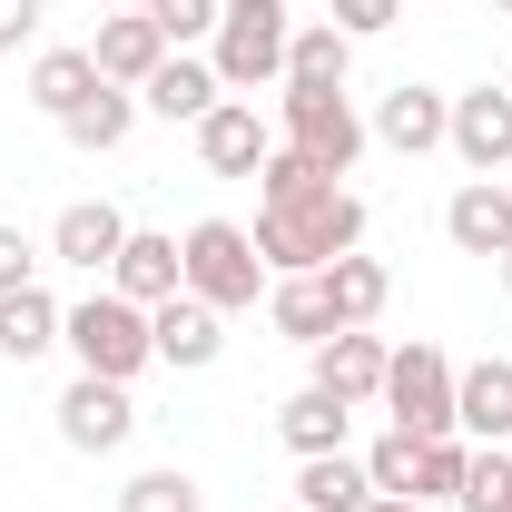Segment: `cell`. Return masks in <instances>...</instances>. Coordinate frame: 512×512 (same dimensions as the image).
Here are the masks:
<instances>
[{"label":"cell","instance_id":"obj_1","mask_svg":"<svg viewBox=\"0 0 512 512\" xmlns=\"http://www.w3.org/2000/svg\"><path fill=\"white\" fill-rule=\"evenodd\" d=\"M365 247V197L355 188H316L296 197V207H256V256H266V276H316L335 256Z\"/></svg>","mask_w":512,"mask_h":512},{"label":"cell","instance_id":"obj_2","mask_svg":"<svg viewBox=\"0 0 512 512\" xmlns=\"http://www.w3.org/2000/svg\"><path fill=\"white\" fill-rule=\"evenodd\" d=\"M286 40H296V10L286 0H217V40H207V69L227 99H256L286 79Z\"/></svg>","mask_w":512,"mask_h":512},{"label":"cell","instance_id":"obj_3","mask_svg":"<svg viewBox=\"0 0 512 512\" xmlns=\"http://www.w3.org/2000/svg\"><path fill=\"white\" fill-rule=\"evenodd\" d=\"M60 345L79 355V375H109V384H138L158 365V335H148V306H128L119 286H99V296H79L60 316Z\"/></svg>","mask_w":512,"mask_h":512},{"label":"cell","instance_id":"obj_4","mask_svg":"<svg viewBox=\"0 0 512 512\" xmlns=\"http://www.w3.org/2000/svg\"><path fill=\"white\" fill-rule=\"evenodd\" d=\"M178 256H188V296L217 306V316H247L256 296L276 286L266 256H256V227H237V217H197L188 237H178Z\"/></svg>","mask_w":512,"mask_h":512},{"label":"cell","instance_id":"obj_5","mask_svg":"<svg viewBox=\"0 0 512 512\" xmlns=\"http://www.w3.org/2000/svg\"><path fill=\"white\" fill-rule=\"evenodd\" d=\"M276 138H286V148H306L325 178L345 188L375 128H365V109H355L345 89H296V79H286V89H276Z\"/></svg>","mask_w":512,"mask_h":512},{"label":"cell","instance_id":"obj_6","mask_svg":"<svg viewBox=\"0 0 512 512\" xmlns=\"http://www.w3.org/2000/svg\"><path fill=\"white\" fill-rule=\"evenodd\" d=\"M384 414L404 424V434H453V355L444 345H394L384 355V394H375Z\"/></svg>","mask_w":512,"mask_h":512},{"label":"cell","instance_id":"obj_7","mask_svg":"<svg viewBox=\"0 0 512 512\" xmlns=\"http://www.w3.org/2000/svg\"><path fill=\"white\" fill-rule=\"evenodd\" d=\"M128 434H138V394L109 384V375H69V394H60V444L69 453H119Z\"/></svg>","mask_w":512,"mask_h":512},{"label":"cell","instance_id":"obj_8","mask_svg":"<svg viewBox=\"0 0 512 512\" xmlns=\"http://www.w3.org/2000/svg\"><path fill=\"white\" fill-rule=\"evenodd\" d=\"M444 148L473 168V178H503V168H512V89H503V79H483V89L453 99V138H444Z\"/></svg>","mask_w":512,"mask_h":512},{"label":"cell","instance_id":"obj_9","mask_svg":"<svg viewBox=\"0 0 512 512\" xmlns=\"http://www.w3.org/2000/svg\"><path fill=\"white\" fill-rule=\"evenodd\" d=\"M266 148H276V119H266L256 99H217V109L197 119V158H207V178H256Z\"/></svg>","mask_w":512,"mask_h":512},{"label":"cell","instance_id":"obj_10","mask_svg":"<svg viewBox=\"0 0 512 512\" xmlns=\"http://www.w3.org/2000/svg\"><path fill=\"white\" fill-rule=\"evenodd\" d=\"M365 128H375L394 158H434V148L453 138V99H444V89H424V79H404V89H384V99H375V119H365Z\"/></svg>","mask_w":512,"mask_h":512},{"label":"cell","instance_id":"obj_11","mask_svg":"<svg viewBox=\"0 0 512 512\" xmlns=\"http://www.w3.org/2000/svg\"><path fill=\"white\" fill-rule=\"evenodd\" d=\"M453 434L463 444H512V355L453 365Z\"/></svg>","mask_w":512,"mask_h":512},{"label":"cell","instance_id":"obj_12","mask_svg":"<svg viewBox=\"0 0 512 512\" xmlns=\"http://www.w3.org/2000/svg\"><path fill=\"white\" fill-rule=\"evenodd\" d=\"M148 335H158V365H178V375H207V365L227 355V316H217V306H197V296L148 306Z\"/></svg>","mask_w":512,"mask_h":512},{"label":"cell","instance_id":"obj_13","mask_svg":"<svg viewBox=\"0 0 512 512\" xmlns=\"http://www.w3.org/2000/svg\"><path fill=\"white\" fill-rule=\"evenodd\" d=\"M109 286H119L128 306H168V296H188V256H178V237L128 227V247H119V266H109Z\"/></svg>","mask_w":512,"mask_h":512},{"label":"cell","instance_id":"obj_14","mask_svg":"<svg viewBox=\"0 0 512 512\" xmlns=\"http://www.w3.org/2000/svg\"><path fill=\"white\" fill-rule=\"evenodd\" d=\"M89 60H99V79H109V89H148V79H158V60H168V30H158L148 10H119V20H99Z\"/></svg>","mask_w":512,"mask_h":512},{"label":"cell","instance_id":"obj_15","mask_svg":"<svg viewBox=\"0 0 512 512\" xmlns=\"http://www.w3.org/2000/svg\"><path fill=\"white\" fill-rule=\"evenodd\" d=\"M119 247H128V217L109 207V197H79V207H60V227H50V256L79 266V276H109Z\"/></svg>","mask_w":512,"mask_h":512},{"label":"cell","instance_id":"obj_16","mask_svg":"<svg viewBox=\"0 0 512 512\" xmlns=\"http://www.w3.org/2000/svg\"><path fill=\"white\" fill-rule=\"evenodd\" d=\"M444 237L463 256H503L512 247V178H463L444 207Z\"/></svg>","mask_w":512,"mask_h":512},{"label":"cell","instance_id":"obj_17","mask_svg":"<svg viewBox=\"0 0 512 512\" xmlns=\"http://www.w3.org/2000/svg\"><path fill=\"white\" fill-rule=\"evenodd\" d=\"M217 99H227V89H217V69L197 60V50H168V60H158V79L138 89V109H148V119H168V128H197Z\"/></svg>","mask_w":512,"mask_h":512},{"label":"cell","instance_id":"obj_18","mask_svg":"<svg viewBox=\"0 0 512 512\" xmlns=\"http://www.w3.org/2000/svg\"><path fill=\"white\" fill-rule=\"evenodd\" d=\"M384 355H394L384 335L335 325V335L316 345V384H325V394H345V404H375V394H384Z\"/></svg>","mask_w":512,"mask_h":512},{"label":"cell","instance_id":"obj_19","mask_svg":"<svg viewBox=\"0 0 512 512\" xmlns=\"http://www.w3.org/2000/svg\"><path fill=\"white\" fill-rule=\"evenodd\" d=\"M276 434H286V453H296V463H306V453H345L355 404H345V394H325V384H296V394L276 404Z\"/></svg>","mask_w":512,"mask_h":512},{"label":"cell","instance_id":"obj_20","mask_svg":"<svg viewBox=\"0 0 512 512\" xmlns=\"http://www.w3.org/2000/svg\"><path fill=\"white\" fill-rule=\"evenodd\" d=\"M365 503H375L365 453H306L296 463V512H365Z\"/></svg>","mask_w":512,"mask_h":512},{"label":"cell","instance_id":"obj_21","mask_svg":"<svg viewBox=\"0 0 512 512\" xmlns=\"http://www.w3.org/2000/svg\"><path fill=\"white\" fill-rule=\"evenodd\" d=\"M316 286H325V306H335V325H375L384 316V296H394V276H384V256H335V266H316Z\"/></svg>","mask_w":512,"mask_h":512},{"label":"cell","instance_id":"obj_22","mask_svg":"<svg viewBox=\"0 0 512 512\" xmlns=\"http://www.w3.org/2000/svg\"><path fill=\"white\" fill-rule=\"evenodd\" d=\"M60 296H50V286H20V296H0V355H10V365H40V355H50V345H60Z\"/></svg>","mask_w":512,"mask_h":512},{"label":"cell","instance_id":"obj_23","mask_svg":"<svg viewBox=\"0 0 512 512\" xmlns=\"http://www.w3.org/2000/svg\"><path fill=\"white\" fill-rule=\"evenodd\" d=\"M345 69H355V40L335 30V20H296V40H286V79L296 89H345ZM276 79V89H286Z\"/></svg>","mask_w":512,"mask_h":512},{"label":"cell","instance_id":"obj_24","mask_svg":"<svg viewBox=\"0 0 512 512\" xmlns=\"http://www.w3.org/2000/svg\"><path fill=\"white\" fill-rule=\"evenodd\" d=\"M266 325H276L286 345H306V355H316L325 335H335V306H325L316 276H276V286H266Z\"/></svg>","mask_w":512,"mask_h":512},{"label":"cell","instance_id":"obj_25","mask_svg":"<svg viewBox=\"0 0 512 512\" xmlns=\"http://www.w3.org/2000/svg\"><path fill=\"white\" fill-rule=\"evenodd\" d=\"M128 128H138V89H109V79H99V99H79L60 119V138L89 148V158H109V148H128Z\"/></svg>","mask_w":512,"mask_h":512},{"label":"cell","instance_id":"obj_26","mask_svg":"<svg viewBox=\"0 0 512 512\" xmlns=\"http://www.w3.org/2000/svg\"><path fill=\"white\" fill-rule=\"evenodd\" d=\"M79 99H99V60H89V50H40V60H30V109L69 119Z\"/></svg>","mask_w":512,"mask_h":512},{"label":"cell","instance_id":"obj_27","mask_svg":"<svg viewBox=\"0 0 512 512\" xmlns=\"http://www.w3.org/2000/svg\"><path fill=\"white\" fill-rule=\"evenodd\" d=\"M316 188H335V178H325L306 148H286V138H276V148H266V168H256V207H296V197H316Z\"/></svg>","mask_w":512,"mask_h":512},{"label":"cell","instance_id":"obj_28","mask_svg":"<svg viewBox=\"0 0 512 512\" xmlns=\"http://www.w3.org/2000/svg\"><path fill=\"white\" fill-rule=\"evenodd\" d=\"M365 473H375V493H394V503H414V483H424V434L384 424V434H375V453H365Z\"/></svg>","mask_w":512,"mask_h":512},{"label":"cell","instance_id":"obj_29","mask_svg":"<svg viewBox=\"0 0 512 512\" xmlns=\"http://www.w3.org/2000/svg\"><path fill=\"white\" fill-rule=\"evenodd\" d=\"M119 512H207V493H197V473H178V463H148V473H128Z\"/></svg>","mask_w":512,"mask_h":512},{"label":"cell","instance_id":"obj_30","mask_svg":"<svg viewBox=\"0 0 512 512\" xmlns=\"http://www.w3.org/2000/svg\"><path fill=\"white\" fill-rule=\"evenodd\" d=\"M463 512H512V453L503 444H473V463H463V493H453Z\"/></svg>","mask_w":512,"mask_h":512},{"label":"cell","instance_id":"obj_31","mask_svg":"<svg viewBox=\"0 0 512 512\" xmlns=\"http://www.w3.org/2000/svg\"><path fill=\"white\" fill-rule=\"evenodd\" d=\"M463 463H473L463 434H424V483H414V503H453V493H463Z\"/></svg>","mask_w":512,"mask_h":512},{"label":"cell","instance_id":"obj_32","mask_svg":"<svg viewBox=\"0 0 512 512\" xmlns=\"http://www.w3.org/2000/svg\"><path fill=\"white\" fill-rule=\"evenodd\" d=\"M148 20L168 30V50H207L217 40V0H148Z\"/></svg>","mask_w":512,"mask_h":512},{"label":"cell","instance_id":"obj_33","mask_svg":"<svg viewBox=\"0 0 512 512\" xmlns=\"http://www.w3.org/2000/svg\"><path fill=\"white\" fill-rule=\"evenodd\" d=\"M325 20H335L345 40H384V30L404 20V0H325Z\"/></svg>","mask_w":512,"mask_h":512},{"label":"cell","instance_id":"obj_34","mask_svg":"<svg viewBox=\"0 0 512 512\" xmlns=\"http://www.w3.org/2000/svg\"><path fill=\"white\" fill-rule=\"evenodd\" d=\"M20 286H40V247L20 227H0V296H20Z\"/></svg>","mask_w":512,"mask_h":512},{"label":"cell","instance_id":"obj_35","mask_svg":"<svg viewBox=\"0 0 512 512\" xmlns=\"http://www.w3.org/2000/svg\"><path fill=\"white\" fill-rule=\"evenodd\" d=\"M40 20H50V0H0V50L40 40Z\"/></svg>","mask_w":512,"mask_h":512},{"label":"cell","instance_id":"obj_36","mask_svg":"<svg viewBox=\"0 0 512 512\" xmlns=\"http://www.w3.org/2000/svg\"><path fill=\"white\" fill-rule=\"evenodd\" d=\"M365 512H434V503H394V493H375V503H365Z\"/></svg>","mask_w":512,"mask_h":512},{"label":"cell","instance_id":"obj_37","mask_svg":"<svg viewBox=\"0 0 512 512\" xmlns=\"http://www.w3.org/2000/svg\"><path fill=\"white\" fill-rule=\"evenodd\" d=\"M493 266H503V296H512V247H503V256H493Z\"/></svg>","mask_w":512,"mask_h":512},{"label":"cell","instance_id":"obj_38","mask_svg":"<svg viewBox=\"0 0 512 512\" xmlns=\"http://www.w3.org/2000/svg\"><path fill=\"white\" fill-rule=\"evenodd\" d=\"M119 10H148V0H119Z\"/></svg>","mask_w":512,"mask_h":512},{"label":"cell","instance_id":"obj_39","mask_svg":"<svg viewBox=\"0 0 512 512\" xmlns=\"http://www.w3.org/2000/svg\"><path fill=\"white\" fill-rule=\"evenodd\" d=\"M503 20H512V0H503Z\"/></svg>","mask_w":512,"mask_h":512},{"label":"cell","instance_id":"obj_40","mask_svg":"<svg viewBox=\"0 0 512 512\" xmlns=\"http://www.w3.org/2000/svg\"><path fill=\"white\" fill-rule=\"evenodd\" d=\"M503 89H512V69H503Z\"/></svg>","mask_w":512,"mask_h":512}]
</instances>
